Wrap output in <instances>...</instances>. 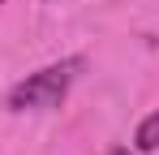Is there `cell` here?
Returning <instances> with one entry per match:
<instances>
[{
    "instance_id": "7a4b0ae2",
    "label": "cell",
    "mask_w": 159,
    "mask_h": 155,
    "mask_svg": "<svg viewBox=\"0 0 159 155\" xmlns=\"http://www.w3.org/2000/svg\"><path fill=\"white\" fill-rule=\"evenodd\" d=\"M133 147H138V151H159V112H151V116L138 121V129H133Z\"/></svg>"
},
{
    "instance_id": "277c9868",
    "label": "cell",
    "mask_w": 159,
    "mask_h": 155,
    "mask_svg": "<svg viewBox=\"0 0 159 155\" xmlns=\"http://www.w3.org/2000/svg\"><path fill=\"white\" fill-rule=\"evenodd\" d=\"M0 4H4V0H0Z\"/></svg>"
},
{
    "instance_id": "6da1fadb",
    "label": "cell",
    "mask_w": 159,
    "mask_h": 155,
    "mask_svg": "<svg viewBox=\"0 0 159 155\" xmlns=\"http://www.w3.org/2000/svg\"><path fill=\"white\" fill-rule=\"evenodd\" d=\"M82 69H86V56H65V60H56V65L34 69L30 78H22V82L9 91V108H13V112H48V108H60Z\"/></svg>"
},
{
    "instance_id": "3957f363",
    "label": "cell",
    "mask_w": 159,
    "mask_h": 155,
    "mask_svg": "<svg viewBox=\"0 0 159 155\" xmlns=\"http://www.w3.org/2000/svg\"><path fill=\"white\" fill-rule=\"evenodd\" d=\"M112 155H129V151H125V147H116V151H112Z\"/></svg>"
}]
</instances>
